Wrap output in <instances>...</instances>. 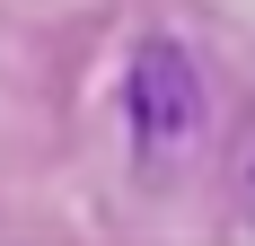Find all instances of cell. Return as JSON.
<instances>
[{
  "mask_svg": "<svg viewBox=\"0 0 255 246\" xmlns=\"http://www.w3.org/2000/svg\"><path fill=\"white\" fill-rule=\"evenodd\" d=\"M124 123H132V158L167 167L194 132H203V71L176 35H150L124 71Z\"/></svg>",
  "mask_w": 255,
  "mask_h": 246,
  "instance_id": "1",
  "label": "cell"
}]
</instances>
